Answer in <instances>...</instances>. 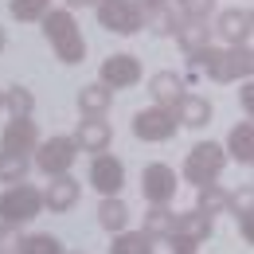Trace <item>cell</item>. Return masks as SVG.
Wrapping results in <instances>:
<instances>
[{"instance_id": "obj_36", "label": "cell", "mask_w": 254, "mask_h": 254, "mask_svg": "<svg viewBox=\"0 0 254 254\" xmlns=\"http://www.w3.org/2000/svg\"><path fill=\"white\" fill-rule=\"evenodd\" d=\"M0 110H4V98H0Z\"/></svg>"}, {"instance_id": "obj_37", "label": "cell", "mask_w": 254, "mask_h": 254, "mask_svg": "<svg viewBox=\"0 0 254 254\" xmlns=\"http://www.w3.org/2000/svg\"><path fill=\"white\" fill-rule=\"evenodd\" d=\"M63 254H66V251H63ZM74 254H82V251H74Z\"/></svg>"}, {"instance_id": "obj_21", "label": "cell", "mask_w": 254, "mask_h": 254, "mask_svg": "<svg viewBox=\"0 0 254 254\" xmlns=\"http://www.w3.org/2000/svg\"><path fill=\"white\" fill-rule=\"evenodd\" d=\"M110 254H153V239L145 231H114Z\"/></svg>"}, {"instance_id": "obj_25", "label": "cell", "mask_w": 254, "mask_h": 254, "mask_svg": "<svg viewBox=\"0 0 254 254\" xmlns=\"http://www.w3.org/2000/svg\"><path fill=\"white\" fill-rule=\"evenodd\" d=\"M4 110L12 114V118H32L35 114V94L28 86H12V90H4Z\"/></svg>"}, {"instance_id": "obj_14", "label": "cell", "mask_w": 254, "mask_h": 254, "mask_svg": "<svg viewBox=\"0 0 254 254\" xmlns=\"http://www.w3.org/2000/svg\"><path fill=\"white\" fill-rule=\"evenodd\" d=\"M35 145H39V129L32 118H12L8 129L0 133V149L4 153H20V157H32Z\"/></svg>"}, {"instance_id": "obj_15", "label": "cell", "mask_w": 254, "mask_h": 254, "mask_svg": "<svg viewBox=\"0 0 254 254\" xmlns=\"http://www.w3.org/2000/svg\"><path fill=\"white\" fill-rule=\"evenodd\" d=\"M172 114H176V122H180V126H188V129L211 126V102H207V98H199V94H188V90L176 98Z\"/></svg>"}, {"instance_id": "obj_18", "label": "cell", "mask_w": 254, "mask_h": 254, "mask_svg": "<svg viewBox=\"0 0 254 254\" xmlns=\"http://www.w3.org/2000/svg\"><path fill=\"white\" fill-rule=\"evenodd\" d=\"M149 94H153V102L157 106H176V98L184 94V78L176 74V70H157L153 78H149Z\"/></svg>"}, {"instance_id": "obj_17", "label": "cell", "mask_w": 254, "mask_h": 254, "mask_svg": "<svg viewBox=\"0 0 254 254\" xmlns=\"http://www.w3.org/2000/svg\"><path fill=\"white\" fill-rule=\"evenodd\" d=\"M231 160H239V164H251L254 160V122L251 118H243L239 126L227 133V149H223Z\"/></svg>"}, {"instance_id": "obj_26", "label": "cell", "mask_w": 254, "mask_h": 254, "mask_svg": "<svg viewBox=\"0 0 254 254\" xmlns=\"http://www.w3.org/2000/svg\"><path fill=\"white\" fill-rule=\"evenodd\" d=\"M32 168V157H20V153H4L0 149V184H20Z\"/></svg>"}, {"instance_id": "obj_5", "label": "cell", "mask_w": 254, "mask_h": 254, "mask_svg": "<svg viewBox=\"0 0 254 254\" xmlns=\"http://www.w3.org/2000/svg\"><path fill=\"white\" fill-rule=\"evenodd\" d=\"M98 24L114 35H137L145 28V12L137 0H98L94 4Z\"/></svg>"}, {"instance_id": "obj_23", "label": "cell", "mask_w": 254, "mask_h": 254, "mask_svg": "<svg viewBox=\"0 0 254 254\" xmlns=\"http://www.w3.org/2000/svg\"><path fill=\"white\" fill-rule=\"evenodd\" d=\"M227 207L235 211V219H239V227H243V239L251 243V219H254V188H243L239 195H227Z\"/></svg>"}, {"instance_id": "obj_3", "label": "cell", "mask_w": 254, "mask_h": 254, "mask_svg": "<svg viewBox=\"0 0 254 254\" xmlns=\"http://www.w3.org/2000/svg\"><path fill=\"white\" fill-rule=\"evenodd\" d=\"M43 211V195L39 188H32L28 180L20 184H8V191L0 195V223H12V227H24Z\"/></svg>"}, {"instance_id": "obj_4", "label": "cell", "mask_w": 254, "mask_h": 254, "mask_svg": "<svg viewBox=\"0 0 254 254\" xmlns=\"http://www.w3.org/2000/svg\"><path fill=\"white\" fill-rule=\"evenodd\" d=\"M223 168H227V153H223V145H215V141H199L188 157H184V180L195 184V188H203V184L219 180Z\"/></svg>"}, {"instance_id": "obj_2", "label": "cell", "mask_w": 254, "mask_h": 254, "mask_svg": "<svg viewBox=\"0 0 254 254\" xmlns=\"http://www.w3.org/2000/svg\"><path fill=\"white\" fill-rule=\"evenodd\" d=\"M39 24H43V35H47V43H51L59 63L74 66L86 59V39H82V28L74 24L70 8H47L39 16Z\"/></svg>"}, {"instance_id": "obj_12", "label": "cell", "mask_w": 254, "mask_h": 254, "mask_svg": "<svg viewBox=\"0 0 254 254\" xmlns=\"http://www.w3.org/2000/svg\"><path fill=\"white\" fill-rule=\"evenodd\" d=\"M110 141H114V129L106 122V114H86L78 122V129H74V145L82 153H106Z\"/></svg>"}, {"instance_id": "obj_32", "label": "cell", "mask_w": 254, "mask_h": 254, "mask_svg": "<svg viewBox=\"0 0 254 254\" xmlns=\"http://www.w3.org/2000/svg\"><path fill=\"white\" fill-rule=\"evenodd\" d=\"M20 227H12V223H0V254H16L20 251Z\"/></svg>"}, {"instance_id": "obj_19", "label": "cell", "mask_w": 254, "mask_h": 254, "mask_svg": "<svg viewBox=\"0 0 254 254\" xmlns=\"http://www.w3.org/2000/svg\"><path fill=\"white\" fill-rule=\"evenodd\" d=\"M172 35H176V43H180L188 55L203 51V47L211 43V28H207V20H180Z\"/></svg>"}, {"instance_id": "obj_8", "label": "cell", "mask_w": 254, "mask_h": 254, "mask_svg": "<svg viewBox=\"0 0 254 254\" xmlns=\"http://www.w3.org/2000/svg\"><path fill=\"white\" fill-rule=\"evenodd\" d=\"M98 82L110 86V90H129L141 82V63L137 55H110L106 63L98 66Z\"/></svg>"}, {"instance_id": "obj_33", "label": "cell", "mask_w": 254, "mask_h": 254, "mask_svg": "<svg viewBox=\"0 0 254 254\" xmlns=\"http://www.w3.org/2000/svg\"><path fill=\"white\" fill-rule=\"evenodd\" d=\"M239 94H243V110H247V118H251V114H254V82H251V78H243Z\"/></svg>"}, {"instance_id": "obj_30", "label": "cell", "mask_w": 254, "mask_h": 254, "mask_svg": "<svg viewBox=\"0 0 254 254\" xmlns=\"http://www.w3.org/2000/svg\"><path fill=\"white\" fill-rule=\"evenodd\" d=\"M47 8H51V0H8V12H12L20 24H32V20H39Z\"/></svg>"}, {"instance_id": "obj_28", "label": "cell", "mask_w": 254, "mask_h": 254, "mask_svg": "<svg viewBox=\"0 0 254 254\" xmlns=\"http://www.w3.org/2000/svg\"><path fill=\"white\" fill-rule=\"evenodd\" d=\"M16 254H63V243L55 235H24Z\"/></svg>"}, {"instance_id": "obj_16", "label": "cell", "mask_w": 254, "mask_h": 254, "mask_svg": "<svg viewBox=\"0 0 254 254\" xmlns=\"http://www.w3.org/2000/svg\"><path fill=\"white\" fill-rule=\"evenodd\" d=\"M211 231H215V219L207 215V211H184V215H176L172 219V231L168 235H180V239H188V243H203V239H211Z\"/></svg>"}, {"instance_id": "obj_1", "label": "cell", "mask_w": 254, "mask_h": 254, "mask_svg": "<svg viewBox=\"0 0 254 254\" xmlns=\"http://www.w3.org/2000/svg\"><path fill=\"white\" fill-rule=\"evenodd\" d=\"M191 66L195 70H203L211 82H239V78H251L254 70V55H251V43H243V47H203V51H195L188 55Z\"/></svg>"}, {"instance_id": "obj_6", "label": "cell", "mask_w": 254, "mask_h": 254, "mask_svg": "<svg viewBox=\"0 0 254 254\" xmlns=\"http://www.w3.org/2000/svg\"><path fill=\"white\" fill-rule=\"evenodd\" d=\"M74 157H78L74 137H47V141H39V145H35L32 164L43 172V176H59V172H70Z\"/></svg>"}, {"instance_id": "obj_13", "label": "cell", "mask_w": 254, "mask_h": 254, "mask_svg": "<svg viewBox=\"0 0 254 254\" xmlns=\"http://www.w3.org/2000/svg\"><path fill=\"white\" fill-rule=\"evenodd\" d=\"M51 184L39 191L43 195V207H51L55 215H63V211H70L74 203H78V195H82V184L70 176V172H59V176H47Z\"/></svg>"}, {"instance_id": "obj_31", "label": "cell", "mask_w": 254, "mask_h": 254, "mask_svg": "<svg viewBox=\"0 0 254 254\" xmlns=\"http://www.w3.org/2000/svg\"><path fill=\"white\" fill-rule=\"evenodd\" d=\"M180 12L184 20H207L215 12V0H180Z\"/></svg>"}, {"instance_id": "obj_7", "label": "cell", "mask_w": 254, "mask_h": 254, "mask_svg": "<svg viewBox=\"0 0 254 254\" xmlns=\"http://www.w3.org/2000/svg\"><path fill=\"white\" fill-rule=\"evenodd\" d=\"M176 129H180V122L168 106H149L133 118V137H141V141H172Z\"/></svg>"}, {"instance_id": "obj_34", "label": "cell", "mask_w": 254, "mask_h": 254, "mask_svg": "<svg viewBox=\"0 0 254 254\" xmlns=\"http://www.w3.org/2000/svg\"><path fill=\"white\" fill-rule=\"evenodd\" d=\"M141 8H157V4H168V0H137Z\"/></svg>"}, {"instance_id": "obj_24", "label": "cell", "mask_w": 254, "mask_h": 254, "mask_svg": "<svg viewBox=\"0 0 254 254\" xmlns=\"http://www.w3.org/2000/svg\"><path fill=\"white\" fill-rule=\"evenodd\" d=\"M172 219H176V211H168V203H149L141 231H145L149 239H164V235L172 231Z\"/></svg>"}, {"instance_id": "obj_29", "label": "cell", "mask_w": 254, "mask_h": 254, "mask_svg": "<svg viewBox=\"0 0 254 254\" xmlns=\"http://www.w3.org/2000/svg\"><path fill=\"white\" fill-rule=\"evenodd\" d=\"M145 12V28H153L157 35H172L176 32V16L168 12V4H157V8H141Z\"/></svg>"}, {"instance_id": "obj_22", "label": "cell", "mask_w": 254, "mask_h": 254, "mask_svg": "<svg viewBox=\"0 0 254 254\" xmlns=\"http://www.w3.org/2000/svg\"><path fill=\"white\" fill-rule=\"evenodd\" d=\"M110 102H114V90L102 86V82H90V86L78 90V110H82V114H106Z\"/></svg>"}, {"instance_id": "obj_20", "label": "cell", "mask_w": 254, "mask_h": 254, "mask_svg": "<svg viewBox=\"0 0 254 254\" xmlns=\"http://www.w3.org/2000/svg\"><path fill=\"white\" fill-rule=\"evenodd\" d=\"M98 223L114 235V231H126L129 227V207L122 195H102V207H98Z\"/></svg>"}, {"instance_id": "obj_11", "label": "cell", "mask_w": 254, "mask_h": 254, "mask_svg": "<svg viewBox=\"0 0 254 254\" xmlns=\"http://www.w3.org/2000/svg\"><path fill=\"white\" fill-rule=\"evenodd\" d=\"M251 28H254L251 8H227V12H219L211 32H219V39L227 47H243V43H251Z\"/></svg>"}, {"instance_id": "obj_35", "label": "cell", "mask_w": 254, "mask_h": 254, "mask_svg": "<svg viewBox=\"0 0 254 254\" xmlns=\"http://www.w3.org/2000/svg\"><path fill=\"white\" fill-rule=\"evenodd\" d=\"M4 47H8V35H4V28H0V51H4Z\"/></svg>"}, {"instance_id": "obj_27", "label": "cell", "mask_w": 254, "mask_h": 254, "mask_svg": "<svg viewBox=\"0 0 254 254\" xmlns=\"http://www.w3.org/2000/svg\"><path fill=\"white\" fill-rule=\"evenodd\" d=\"M195 207H199V211H207V215L215 219V215H223V211H227V191H223L215 180H211V184H203V188H199V203H195Z\"/></svg>"}, {"instance_id": "obj_10", "label": "cell", "mask_w": 254, "mask_h": 254, "mask_svg": "<svg viewBox=\"0 0 254 254\" xmlns=\"http://www.w3.org/2000/svg\"><path fill=\"white\" fill-rule=\"evenodd\" d=\"M90 188L102 191V195H122V188H126V164L118 157H110V153H94Z\"/></svg>"}, {"instance_id": "obj_9", "label": "cell", "mask_w": 254, "mask_h": 254, "mask_svg": "<svg viewBox=\"0 0 254 254\" xmlns=\"http://www.w3.org/2000/svg\"><path fill=\"white\" fill-rule=\"evenodd\" d=\"M176 172L168 168V164H145V172H141V195H145V203H172L176 199Z\"/></svg>"}]
</instances>
